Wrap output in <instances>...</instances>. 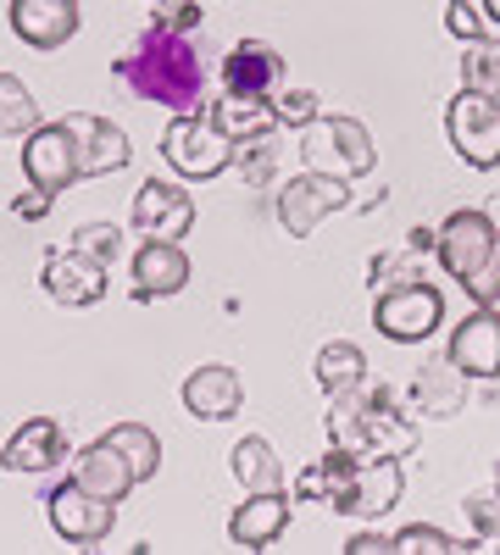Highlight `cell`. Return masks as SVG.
I'll use <instances>...</instances> for the list:
<instances>
[{"instance_id": "obj_1", "label": "cell", "mask_w": 500, "mask_h": 555, "mask_svg": "<svg viewBox=\"0 0 500 555\" xmlns=\"http://www.w3.org/2000/svg\"><path fill=\"white\" fill-rule=\"evenodd\" d=\"M117 78L140 101H156L167 112H201L206 101V67H201L195 39L178 28H162V23L133 34V44L117 56Z\"/></svg>"}, {"instance_id": "obj_2", "label": "cell", "mask_w": 500, "mask_h": 555, "mask_svg": "<svg viewBox=\"0 0 500 555\" xmlns=\"http://www.w3.org/2000/svg\"><path fill=\"white\" fill-rule=\"evenodd\" d=\"M329 439L339 444V450H350V455H406L418 444V434H412V423L395 411V400L384 395V389H345V395H334V411H329Z\"/></svg>"}, {"instance_id": "obj_3", "label": "cell", "mask_w": 500, "mask_h": 555, "mask_svg": "<svg viewBox=\"0 0 500 555\" xmlns=\"http://www.w3.org/2000/svg\"><path fill=\"white\" fill-rule=\"evenodd\" d=\"M162 162L178 178H217L234 162V139L211 122V112H178V122H167L162 133Z\"/></svg>"}, {"instance_id": "obj_4", "label": "cell", "mask_w": 500, "mask_h": 555, "mask_svg": "<svg viewBox=\"0 0 500 555\" xmlns=\"http://www.w3.org/2000/svg\"><path fill=\"white\" fill-rule=\"evenodd\" d=\"M439 317H445V295L434 284H418L412 278V284H395V289L379 295L373 328L384 339H395V345H418V339H428L439 328Z\"/></svg>"}, {"instance_id": "obj_5", "label": "cell", "mask_w": 500, "mask_h": 555, "mask_svg": "<svg viewBox=\"0 0 500 555\" xmlns=\"http://www.w3.org/2000/svg\"><path fill=\"white\" fill-rule=\"evenodd\" d=\"M306 167L317 172H339V178H361L373 172V139L356 117H317L306 128Z\"/></svg>"}, {"instance_id": "obj_6", "label": "cell", "mask_w": 500, "mask_h": 555, "mask_svg": "<svg viewBox=\"0 0 500 555\" xmlns=\"http://www.w3.org/2000/svg\"><path fill=\"white\" fill-rule=\"evenodd\" d=\"M450 145H457L462 162L473 167H500V95H478V89H462L445 112Z\"/></svg>"}, {"instance_id": "obj_7", "label": "cell", "mask_w": 500, "mask_h": 555, "mask_svg": "<svg viewBox=\"0 0 500 555\" xmlns=\"http://www.w3.org/2000/svg\"><path fill=\"white\" fill-rule=\"evenodd\" d=\"M495 240H500L495 217L467 206V211H450V217H445V228L434 234V256H439V267H445L450 278H457V284H467V278L489 261Z\"/></svg>"}, {"instance_id": "obj_8", "label": "cell", "mask_w": 500, "mask_h": 555, "mask_svg": "<svg viewBox=\"0 0 500 555\" xmlns=\"http://www.w3.org/2000/svg\"><path fill=\"white\" fill-rule=\"evenodd\" d=\"M345 206H350V183L339 172H300L295 183L279 190V222L290 228L295 240L311 234L329 211H345Z\"/></svg>"}, {"instance_id": "obj_9", "label": "cell", "mask_w": 500, "mask_h": 555, "mask_svg": "<svg viewBox=\"0 0 500 555\" xmlns=\"http://www.w3.org/2000/svg\"><path fill=\"white\" fill-rule=\"evenodd\" d=\"M23 172H28L34 190H44V195L73 190V178H78V151H73L67 122H39L34 133H23Z\"/></svg>"}, {"instance_id": "obj_10", "label": "cell", "mask_w": 500, "mask_h": 555, "mask_svg": "<svg viewBox=\"0 0 500 555\" xmlns=\"http://www.w3.org/2000/svg\"><path fill=\"white\" fill-rule=\"evenodd\" d=\"M400 500V455H368L356 467V478L329 500L339 517H356V522H373V517H384L389 505Z\"/></svg>"}, {"instance_id": "obj_11", "label": "cell", "mask_w": 500, "mask_h": 555, "mask_svg": "<svg viewBox=\"0 0 500 555\" xmlns=\"http://www.w3.org/2000/svg\"><path fill=\"white\" fill-rule=\"evenodd\" d=\"M67 133H73V151H78V178H101V172H123L128 167V133L95 112H73L62 117Z\"/></svg>"}, {"instance_id": "obj_12", "label": "cell", "mask_w": 500, "mask_h": 555, "mask_svg": "<svg viewBox=\"0 0 500 555\" xmlns=\"http://www.w3.org/2000/svg\"><path fill=\"white\" fill-rule=\"evenodd\" d=\"M117 522V505L101 500V494H89L78 483H62L51 494V528L67 539V544H101Z\"/></svg>"}, {"instance_id": "obj_13", "label": "cell", "mask_w": 500, "mask_h": 555, "mask_svg": "<svg viewBox=\"0 0 500 555\" xmlns=\"http://www.w3.org/2000/svg\"><path fill=\"white\" fill-rule=\"evenodd\" d=\"M450 366L462 378H500V311L473 306V317L450 334Z\"/></svg>"}, {"instance_id": "obj_14", "label": "cell", "mask_w": 500, "mask_h": 555, "mask_svg": "<svg viewBox=\"0 0 500 555\" xmlns=\"http://www.w3.org/2000/svg\"><path fill=\"white\" fill-rule=\"evenodd\" d=\"M133 222H140L145 240H172L178 245L195 228V206L178 183L151 178V183H140V195H133Z\"/></svg>"}, {"instance_id": "obj_15", "label": "cell", "mask_w": 500, "mask_h": 555, "mask_svg": "<svg viewBox=\"0 0 500 555\" xmlns=\"http://www.w3.org/2000/svg\"><path fill=\"white\" fill-rule=\"evenodd\" d=\"M67 461V434L62 423H51V416H28V423L7 439V450H0V467L17 473V478H34V473H51Z\"/></svg>"}, {"instance_id": "obj_16", "label": "cell", "mask_w": 500, "mask_h": 555, "mask_svg": "<svg viewBox=\"0 0 500 555\" xmlns=\"http://www.w3.org/2000/svg\"><path fill=\"white\" fill-rule=\"evenodd\" d=\"M12 34L34 51H56L78 34V0H12Z\"/></svg>"}, {"instance_id": "obj_17", "label": "cell", "mask_w": 500, "mask_h": 555, "mask_svg": "<svg viewBox=\"0 0 500 555\" xmlns=\"http://www.w3.org/2000/svg\"><path fill=\"white\" fill-rule=\"evenodd\" d=\"M190 284V256L172 240H145L133 256V300H167Z\"/></svg>"}, {"instance_id": "obj_18", "label": "cell", "mask_w": 500, "mask_h": 555, "mask_svg": "<svg viewBox=\"0 0 500 555\" xmlns=\"http://www.w3.org/2000/svg\"><path fill=\"white\" fill-rule=\"evenodd\" d=\"M44 295L62 306H95V300H106V267L78 250H56L44 261Z\"/></svg>"}, {"instance_id": "obj_19", "label": "cell", "mask_w": 500, "mask_h": 555, "mask_svg": "<svg viewBox=\"0 0 500 555\" xmlns=\"http://www.w3.org/2000/svg\"><path fill=\"white\" fill-rule=\"evenodd\" d=\"M73 483L89 489V494H101V500H112V505H123V494L140 478H133V467L123 461V450L112 439H95V444H84L73 455Z\"/></svg>"}, {"instance_id": "obj_20", "label": "cell", "mask_w": 500, "mask_h": 555, "mask_svg": "<svg viewBox=\"0 0 500 555\" xmlns=\"http://www.w3.org/2000/svg\"><path fill=\"white\" fill-rule=\"evenodd\" d=\"M279 78H284V56L261 39H245L222 56V89H229V95H272Z\"/></svg>"}, {"instance_id": "obj_21", "label": "cell", "mask_w": 500, "mask_h": 555, "mask_svg": "<svg viewBox=\"0 0 500 555\" xmlns=\"http://www.w3.org/2000/svg\"><path fill=\"white\" fill-rule=\"evenodd\" d=\"M184 405L201 416V423H229V416L245 405L240 373L234 366H195L190 384H184Z\"/></svg>"}, {"instance_id": "obj_22", "label": "cell", "mask_w": 500, "mask_h": 555, "mask_svg": "<svg viewBox=\"0 0 500 555\" xmlns=\"http://www.w3.org/2000/svg\"><path fill=\"white\" fill-rule=\"evenodd\" d=\"M284 522H290V494L284 489H261V494H251L240 512H234L229 533H234V544L261 550V544H272V539L284 533Z\"/></svg>"}, {"instance_id": "obj_23", "label": "cell", "mask_w": 500, "mask_h": 555, "mask_svg": "<svg viewBox=\"0 0 500 555\" xmlns=\"http://www.w3.org/2000/svg\"><path fill=\"white\" fill-rule=\"evenodd\" d=\"M211 122L222 128L240 145H251V139H267L272 128H279V112L267 106V95H229V89H222V101L211 106Z\"/></svg>"}, {"instance_id": "obj_24", "label": "cell", "mask_w": 500, "mask_h": 555, "mask_svg": "<svg viewBox=\"0 0 500 555\" xmlns=\"http://www.w3.org/2000/svg\"><path fill=\"white\" fill-rule=\"evenodd\" d=\"M234 478L245 483V494H261V489H284V467H279V455H272L267 439H240L234 444Z\"/></svg>"}, {"instance_id": "obj_25", "label": "cell", "mask_w": 500, "mask_h": 555, "mask_svg": "<svg viewBox=\"0 0 500 555\" xmlns=\"http://www.w3.org/2000/svg\"><path fill=\"white\" fill-rule=\"evenodd\" d=\"M361 378H368V356H361L350 339H334V345L317 350V384H323L329 395H345Z\"/></svg>"}, {"instance_id": "obj_26", "label": "cell", "mask_w": 500, "mask_h": 555, "mask_svg": "<svg viewBox=\"0 0 500 555\" xmlns=\"http://www.w3.org/2000/svg\"><path fill=\"white\" fill-rule=\"evenodd\" d=\"M106 439L123 450V461L133 467V478H156V467H162V439L145 428V423H117V428H106Z\"/></svg>"}, {"instance_id": "obj_27", "label": "cell", "mask_w": 500, "mask_h": 555, "mask_svg": "<svg viewBox=\"0 0 500 555\" xmlns=\"http://www.w3.org/2000/svg\"><path fill=\"white\" fill-rule=\"evenodd\" d=\"M462 78H467V89H478V95H500V39L495 34L473 39L462 51Z\"/></svg>"}, {"instance_id": "obj_28", "label": "cell", "mask_w": 500, "mask_h": 555, "mask_svg": "<svg viewBox=\"0 0 500 555\" xmlns=\"http://www.w3.org/2000/svg\"><path fill=\"white\" fill-rule=\"evenodd\" d=\"M34 128H39V106L28 83H17V73H0V133H34Z\"/></svg>"}, {"instance_id": "obj_29", "label": "cell", "mask_w": 500, "mask_h": 555, "mask_svg": "<svg viewBox=\"0 0 500 555\" xmlns=\"http://www.w3.org/2000/svg\"><path fill=\"white\" fill-rule=\"evenodd\" d=\"M457 366H423L418 373V384H412V400L423 405V411H434V416H445V411H457L462 405V389H457Z\"/></svg>"}, {"instance_id": "obj_30", "label": "cell", "mask_w": 500, "mask_h": 555, "mask_svg": "<svg viewBox=\"0 0 500 555\" xmlns=\"http://www.w3.org/2000/svg\"><path fill=\"white\" fill-rule=\"evenodd\" d=\"M67 250H78V256H89V261L112 267V256L123 250V228H112V222H89V228H78V234H73Z\"/></svg>"}, {"instance_id": "obj_31", "label": "cell", "mask_w": 500, "mask_h": 555, "mask_svg": "<svg viewBox=\"0 0 500 555\" xmlns=\"http://www.w3.org/2000/svg\"><path fill=\"white\" fill-rule=\"evenodd\" d=\"M462 289H467V295H473L478 306H495V300H500V240H495V250H489V261H484V267H478V272L467 278V284H462Z\"/></svg>"}, {"instance_id": "obj_32", "label": "cell", "mask_w": 500, "mask_h": 555, "mask_svg": "<svg viewBox=\"0 0 500 555\" xmlns=\"http://www.w3.org/2000/svg\"><path fill=\"white\" fill-rule=\"evenodd\" d=\"M445 28L457 34L462 44H473V39H484V17L473 12V0H445Z\"/></svg>"}, {"instance_id": "obj_33", "label": "cell", "mask_w": 500, "mask_h": 555, "mask_svg": "<svg viewBox=\"0 0 500 555\" xmlns=\"http://www.w3.org/2000/svg\"><path fill=\"white\" fill-rule=\"evenodd\" d=\"M389 550H467V544L450 539V533H439V528H406V533L389 539Z\"/></svg>"}, {"instance_id": "obj_34", "label": "cell", "mask_w": 500, "mask_h": 555, "mask_svg": "<svg viewBox=\"0 0 500 555\" xmlns=\"http://www.w3.org/2000/svg\"><path fill=\"white\" fill-rule=\"evenodd\" d=\"M156 23L162 28H178V34H190L201 23V7L195 0H156Z\"/></svg>"}, {"instance_id": "obj_35", "label": "cell", "mask_w": 500, "mask_h": 555, "mask_svg": "<svg viewBox=\"0 0 500 555\" xmlns=\"http://www.w3.org/2000/svg\"><path fill=\"white\" fill-rule=\"evenodd\" d=\"M272 112H279V122H290V128H311V122H317V95L295 89V95H284Z\"/></svg>"}, {"instance_id": "obj_36", "label": "cell", "mask_w": 500, "mask_h": 555, "mask_svg": "<svg viewBox=\"0 0 500 555\" xmlns=\"http://www.w3.org/2000/svg\"><path fill=\"white\" fill-rule=\"evenodd\" d=\"M467 517H473L484 533H500V489H489V494H473V500H467Z\"/></svg>"}, {"instance_id": "obj_37", "label": "cell", "mask_w": 500, "mask_h": 555, "mask_svg": "<svg viewBox=\"0 0 500 555\" xmlns=\"http://www.w3.org/2000/svg\"><path fill=\"white\" fill-rule=\"evenodd\" d=\"M51 201H56V195H44V190H34V183H28V190L17 195V217H23V222H39L44 211H51Z\"/></svg>"}, {"instance_id": "obj_38", "label": "cell", "mask_w": 500, "mask_h": 555, "mask_svg": "<svg viewBox=\"0 0 500 555\" xmlns=\"http://www.w3.org/2000/svg\"><path fill=\"white\" fill-rule=\"evenodd\" d=\"M267 167H272V162H267V151H256V156H245V167H240V172H245V183H261V178H267Z\"/></svg>"}, {"instance_id": "obj_39", "label": "cell", "mask_w": 500, "mask_h": 555, "mask_svg": "<svg viewBox=\"0 0 500 555\" xmlns=\"http://www.w3.org/2000/svg\"><path fill=\"white\" fill-rule=\"evenodd\" d=\"M345 550H356V555H361V550H389V539H384V533H356Z\"/></svg>"}, {"instance_id": "obj_40", "label": "cell", "mask_w": 500, "mask_h": 555, "mask_svg": "<svg viewBox=\"0 0 500 555\" xmlns=\"http://www.w3.org/2000/svg\"><path fill=\"white\" fill-rule=\"evenodd\" d=\"M484 12H489V17L500 23V0H484Z\"/></svg>"}]
</instances>
